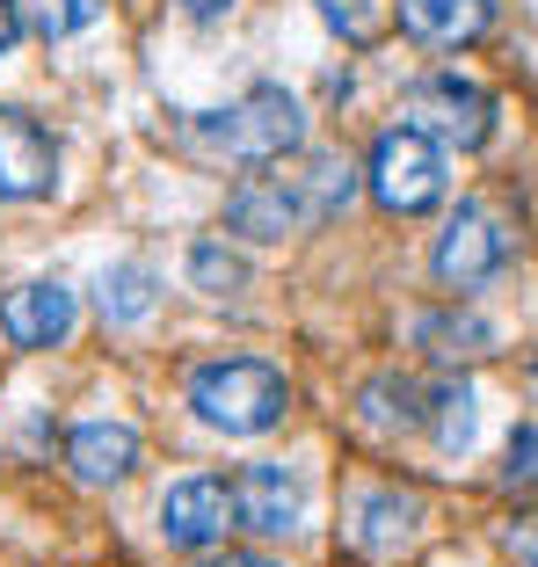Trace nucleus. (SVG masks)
<instances>
[{"mask_svg":"<svg viewBox=\"0 0 538 567\" xmlns=\"http://www.w3.org/2000/svg\"><path fill=\"white\" fill-rule=\"evenodd\" d=\"M183 138L197 153H211V161L269 167V161H284V153L306 146V110H299V95H291V87H255V95H240L234 110L197 117Z\"/></svg>","mask_w":538,"mask_h":567,"instance_id":"nucleus-1","label":"nucleus"},{"mask_svg":"<svg viewBox=\"0 0 538 567\" xmlns=\"http://www.w3.org/2000/svg\"><path fill=\"white\" fill-rule=\"evenodd\" d=\"M189 408H197V422H211V430H226V436H262V430L284 422L291 385H284V371H277V364L226 357V364L189 371Z\"/></svg>","mask_w":538,"mask_h":567,"instance_id":"nucleus-2","label":"nucleus"},{"mask_svg":"<svg viewBox=\"0 0 538 567\" xmlns=\"http://www.w3.org/2000/svg\"><path fill=\"white\" fill-rule=\"evenodd\" d=\"M364 183L371 197H379V212L393 218H415V212H437L444 204V146L430 132H415V124H393V132H379V146H371L364 161Z\"/></svg>","mask_w":538,"mask_h":567,"instance_id":"nucleus-3","label":"nucleus"},{"mask_svg":"<svg viewBox=\"0 0 538 567\" xmlns=\"http://www.w3.org/2000/svg\"><path fill=\"white\" fill-rule=\"evenodd\" d=\"M401 110H407L401 124L430 132L437 146H466L473 153V146H488V138H495V95H488V87H473V81H458V73H430V81H415Z\"/></svg>","mask_w":538,"mask_h":567,"instance_id":"nucleus-4","label":"nucleus"},{"mask_svg":"<svg viewBox=\"0 0 538 567\" xmlns=\"http://www.w3.org/2000/svg\"><path fill=\"white\" fill-rule=\"evenodd\" d=\"M503 262H509V226L488 212V204H458L452 226L437 234V255H430L437 284L452 291V299H466V291H480Z\"/></svg>","mask_w":538,"mask_h":567,"instance_id":"nucleus-5","label":"nucleus"},{"mask_svg":"<svg viewBox=\"0 0 538 567\" xmlns=\"http://www.w3.org/2000/svg\"><path fill=\"white\" fill-rule=\"evenodd\" d=\"M234 524H240L234 481H219V473H189V481H175L168 495H161V538H168V546H183V553L219 546Z\"/></svg>","mask_w":538,"mask_h":567,"instance_id":"nucleus-6","label":"nucleus"},{"mask_svg":"<svg viewBox=\"0 0 538 567\" xmlns=\"http://www.w3.org/2000/svg\"><path fill=\"white\" fill-rule=\"evenodd\" d=\"M73 313H81V306H73V284H59V277H30L0 299V328H8V342H22V350L66 342Z\"/></svg>","mask_w":538,"mask_h":567,"instance_id":"nucleus-7","label":"nucleus"},{"mask_svg":"<svg viewBox=\"0 0 538 567\" xmlns=\"http://www.w3.org/2000/svg\"><path fill=\"white\" fill-rule=\"evenodd\" d=\"M51 183H59V153H51L44 124L22 117V110H0V197H51Z\"/></svg>","mask_w":538,"mask_h":567,"instance_id":"nucleus-8","label":"nucleus"},{"mask_svg":"<svg viewBox=\"0 0 538 567\" xmlns=\"http://www.w3.org/2000/svg\"><path fill=\"white\" fill-rule=\"evenodd\" d=\"M226 226L248 240H284L299 234V226H313V204L299 197V183H284V175H255V183H240L234 197H226Z\"/></svg>","mask_w":538,"mask_h":567,"instance_id":"nucleus-9","label":"nucleus"},{"mask_svg":"<svg viewBox=\"0 0 538 567\" xmlns=\"http://www.w3.org/2000/svg\"><path fill=\"white\" fill-rule=\"evenodd\" d=\"M138 430L132 422H81V430L66 436V466L81 487H117L138 473Z\"/></svg>","mask_w":538,"mask_h":567,"instance_id":"nucleus-10","label":"nucleus"},{"mask_svg":"<svg viewBox=\"0 0 538 567\" xmlns=\"http://www.w3.org/2000/svg\"><path fill=\"white\" fill-rule=\"evenodd\" d=\"M401 30L415 37V44L466 51L495 30V0H401Z\"/></svg>","mask_w":538,"mask_h":567,"instance_id":"nucleus-11","label":"nucleus"},{"mask_svg":"<svg viewBox=\"0 0 538 567\" xmlns=\"http://www.w3.org/2000/svg\"><path fill=\"white\" fill-rule=\"evenodd\" d=\"M234 509H240L248 532L284 538L299 524V481L284 466H248V473H234Z\"/></svg>","mask_w":538,"mask_h":567,"instance_id":"nucleus-12","label":"nucleus"},{"mask_svg":"<svg viewBox=\"0 0 538 567\" xmlns=\"http://www.w3.org/2000/svg\"><path fill=\"white\" fill-rule=\"evenodd\" d=\"M415 342L437 357V364H480V357L495 350V328L480 313H422Z\"/></svg>","mask_w":538,"mask_h":567,"instance_id":"nucleus-13","label":"nucleus"},{"mask_svg":"<svg viewBox=\"0 0 538 567\" xmlns=\"http://www.w3.org/2000/svg\"><path fill=\"white\" fill-rule=\"evenodd\" d=\"M415 517H422L415 495H393V487H379V495L364 502V546H371V553L407 546V538H415Z\"/></svg>","mask_w":538,"mask_h":567,"instance_id":"nucleus-14","label":"nucleus"},{"mask_svg":"<svg viewBox=\"0 0 538 567\" xmlns=\"http://www.w3.org/2000/svg\"><path fill=\"white\" fill-rule=\"evenodd\" d=\"M473 422H480V401H473V385L452 379L430 393V436H437L444 451H466L473 444Z\"/></svg>","mask_w":538,"mask_h":567,"instance_id":"nucleus-15","label":"nucleus"},{"mask_svg":"<svg viewBox=\"0 0 538 567\" xmlns=\"http://www.w3.org/2000/svg\"><path fill=\"white\" fill-rule=\"evenodd\" d=\"M153 299H161V284L146 277V269H110V277H102V320H110V328H124V320H146L153 313Z\"/></svg>","mask_w":538,"mask_h":567,"instance_id":"nucleus-16","label":"nucleus"},{"mask_svg":"<svg viewBox=\"0 0 538 567\" xmlns=\"http://www.w3.org/2000/svg\"><path fill=\"white\" fill-rule=\"evenodd\" d=\"M15 8H22V30H37L44 44H59V37L87 30V22H95L110 0H15Z\"/></svg>","mask_w":538,"mask_h":567,"instance_id":"nucleus-17","label":"nucleus"},{"mask_svg":"<svg viewBox=\"0 0 538 567\" xmlns=\"http://www.w3.org/2000/svg\"><path fill=\"white\" fill-rule=\"evenodd\" d=\"M364 415L386 422V430H393V422H401V430H415V422H430V393H422L415 379H379L364 393Z\"/></svg>","mask_w":538,"mask_h":567,"instance_id":"nucleus-18","label":"nucleus"},{"mask_svg":"<svg viewBox=\"0 0 538 567\" xmlns=\"http://www.w3.org/2000/svg\"><path fill=\"white\" fill-rule=\"evenodd\" d=\"M189 277H197L211 299H226V291H240V284H248V262H240L226 240H197V248H189Z\"/></svg>","mask_w":538,"mask_h":567,"instance_id":"nucleus-19","label":"nucleus"},{"mask_svg":"<svg viewBox=\"0 0 538 567\" xmlns=\"http://www.w3.org/2000/svg\"><path fill=\"white\" fill-rule=\"evenodd\" d=\"M350 189H356V175L342 161H313V167H306V183H299V197L313 204V218H328V212L350 204Z\"/></svg>","mask_w":538,"mask_h":567,"instance_id":"nucleus-20","label":"nucleus"},{"mask_svg":"<svg viewBox=\"0 0 538 567\" xmlns=\"http://www.w3.org/2000/svg\"><path fill=\"white\" fill-rule=\"evenodd\" d=\"M503 487H538V422L509 436V458H503Z\"/></svg>","mask_w":538,"mask_h":567,"instance_id":"nucleus-21","label":"nucleus"},{"mask_svg":"<svg viewBox=\"0 0 538 567\" xmlns=\"http://www.w3.org/2000/svg\"><path fill=\"white\" fill-rule=\"evenodd\" d=\"M503 553H509L517 567H538V509H524V517L503 532Z\"/></svg>","mask_w":538,"mask_h":567,"instance_id":"nucleus-22","label":"nucleus"},{"mask_svg":"<svg viewBox=\"0 0 538 567\" xmlns=\"http://www.w3.org/2000/svg\"><path fill=\"white\" fill-rule=\"evenodd\" d=\"M320 16L335 22V30H350V37H371V16H364V0H320Z\"/></svg>","mask_w":538,"mask_h":567,"instance_id":"nucleus-23","label":"nucleus"},{"mask_svg":"<svg viewBox=\"0 0 538 567\" xmlns=\"http://www.w3.org/2000/svg\"><path fill=\"white\" fill-rule=\"evenodd\" d=\"M15 30H22V8H15V0H0V59L15 51Z\"/></svg>","mask_w":538,"mask_h":567,"instance_id":"nucleus-24","label":"nucleus"},{"mask_svg":"<svg viewBox=\"0 0 538 567\" xmlns=\"http://www.w3.org/2000/svg\"><path fill=\"white\" fill-rule=\"evenodd\" d=\"M175 8H183V16H189V22H219V16H226V8H234V0H175Z\"/></svg>","mask_w":538,"mask_h":567,"instance_id":"nucleus-25","label":"nucleus"},{"mask_svg":"<svg viewBox=\"0 0 538 567\" xmlns=\"http://www.w3.org/2000/svg\"><path fill=\"white\" fill-rule=\"evenodd\" d=\"M204 567H277V560H262V553H219V560H204Z\"/></svg>","mask_w":538,"mask_h":567,"instance_id":"nucleus-26","label":"nucleus"}]
</instances>
